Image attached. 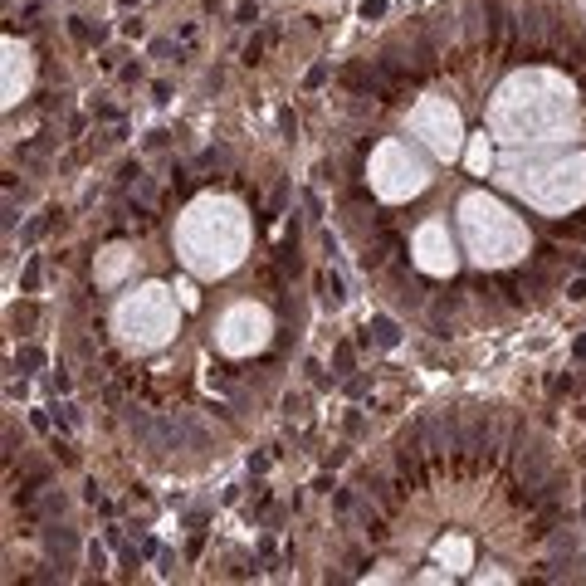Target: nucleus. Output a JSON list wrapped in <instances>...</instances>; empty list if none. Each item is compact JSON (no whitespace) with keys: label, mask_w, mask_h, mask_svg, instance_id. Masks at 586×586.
<instances>
[{"label":"nucleus","mask_w":586,"mask_h":586,"mask_svg":"<svg viewBox=\"0 0 586 586\" xmlns=\"http://www.w3.org/2000/svg\"><path fill=\"white\" fill-rule=\"evenodd\" d=\"M581 103L572 83L552 69H518L489 103L484 127L499 142H567L576 132Z\"/></svg>","instance_id":"nucleus-1"},{"label":"nucleus","mask_w":586,"mask_h":586,"mask_svg":"<svg viewBox=\"0 0 586 586\" xmlns=\"http://www.w3.org/2000/svg\"><path fill=\"white\" fill-rule=\"evenodd\" d=\"M249 249V216L244 205L230 196H200L186 205V216L176 225V254L191 274L220 279Z\"/></svg>","instance_id":"nucleus-2"},{"label":"nucleus","mask_w":586,"mask_h":586,"mask_svg":"<svg viewBox=\"0 0 586 586\" xmlns=\"http://www.w3.org/2000/svg\"><path fill=\"white\" fill-rule=\"evenodd\" d=\"M499 181L543 216H567L572 205L586 200V151L532 142V151H508L499 162Z\"/></svg>","instance_id":"nucleus-3"},{"label":"nucleus","mask_w":586,"mask_h":586,"mask_svg":"<svg viewBox=\"0 0 586 586\" xmlns=\"http://www.w3.org/2000/svg\"><path fill=\"white\" fill-rule=\"evenodd\" d=\"M459 230H464V244H469L479 269H508V264L532 254L527 225L489 191H469L459 200Z\"/></svg>","instance_id":"nucleus-4"},{"label":"nucleus","mask_w":586,"mask_h":586,"mask_svg":"<svg viewBox=\"0 0 586 586\" xmlns=\"http://www.w3.org/2000/svg\"><path fill=\"white\" fill-rule=\"evenodd\" d=\"M113 328H118V342L137 357L156 352V347H167L171 333H176V303H171V289L162 284H147L137 289L132 298L118 303V317H113Z\"/></svg>","instance_id":"nucleus-5"},{"label":"nucleus","mask_w":586,"mask_h":586,"mask_svg":"<svg viewBox=\"0 0 586 586\" xmlns=\"http://www.w3.org/2000/svg\"><path fill=\"white\" fill-rule=\"evenodd\" d=\"M366 181H371V196H381V200H410L430 186V167H425V156L410 142L386 137V142L371 147Z\"/></svg>","instance_id":"nucleus-6"},{"label":"nucleus","mask_w":586,"mask_h":586,"mask_svg":"<svg viewBox=\"0 0 586 586\" xmlns=\"http://www.w3.org/2000/svg\"><path fill=\"white\" fill-rule=\"evenodd\" d=\"M406 132L420 137L425 147H430L440 162H454V156L464 151V118L450 98H435V93H425L410 103V113H406Z\"/></svg>","instance_id":"nucleus-7"},{"label":"nucleus","mask_w":586,"mask_h":586,"mask_svg":"<svg viewBox=\"0 0 586 586\" xmlns=\"http://www.w3.org/2000/svg\"><path fill=\"white\" fill-rule=\"evenodd\" d=\"M269 337H274V317H269V308L254 303V298L230 303L220 313V323H216V347L225 357H254L259 347H269Z\"/></svg>","instance_id":"nucleus-8"},{"label":"nucleus","mask_w":586,"mask_h":586,"mask_svg":"<svg viewBox=\"0 0 586 586\" xmlns=\"http://www.w3.org/2000/svg\"><path fill=\"white\" fill-rule=\"evenodd\" d=\"M410 254H415V269L420 274H435V279H445V274H454V244H450V225L435 216V220H425L420 230H415V240H410Z\"/></svg>","instance_id":"nucleus-9"},{"label":"nucleus","mask_w":586,"mask_h":586,"mask_svg":"<svg viewBox=\"0 0 586 586\" xmlns=\"http://www.w3.org/2000/svg\"><path fill=\"white\" fill-rule=\"evenodd\" d=\"M30 83H34V59H30V49L10 34L6 39V108H15V103L30 93Z\"/></svg>","instance_id":"nucleus-10"},{"label":"nucleus","mask_w":586,"mask_h":586,"mask_svg":"<svg viewBox=\"0 0 586 586\" xmlns=\"http://www.w3.org/2000/svg\"><path fill=\"white\" fill-rule=\"evenodd\" d=\"M127 264H132V249H127V244H113V249H103V259H98V284H118Z\"/></svg>","instance_id":"nucleus-11"},{"label":"nucleus","mask_w":586,"mask_h":586,"mask_svg":"<svg viewBox=\"0 0 586 586\" xmlns=\"http://www.w3.org/2000/svg\"><path fill=\"white\" fill-rule=\"evenodd\" d=\"M489 162H494V156H489V132H484V137L469 142V171L474 176H489Z\"/></svg>","instance_id":"nucleus-12"},{"label":"nucleus","mask_w":586,"mask_h":586,"mask_svg":"<svg viewBox=\"0 0 586 586\" xmlns=\"http://www.w3.org/2000/svg\"><path fill=\"white\" fill-rule=\"evenodd\" d=\"M352 362H357V347H352V342H337V347H333V371H337V377H347Z\"/></svg>","instance_id":"nucleus-13"},{"label":"nucleus","mask_w":586,"mask_h":586,"mask_svg":"<svg viewBox=\"0 0 586 586\" xmlns=\"http://www.w3.org/2000/svg\"><path fill=\"white\" fill-rule=\"evenodd\" d=\"M54 216H59V210H44L39 220H30V225H25V235H20V240H25V244H34V240H39V235H44L49 225H54Z\"/></svg>","instance_id":"nucleus-14"},{"label":"nucleus","mask_w":586,"mask_h":586,"mask_svg":"<svg viewBox=\"0 0 586 586\" xmlns=\"http://www.w3.org/2000/svg\"><path fill=\"white\" fill-rule=\"evenodd\" d=\"M69 34H74L79 44H103V30H88L83 20H69Z\"/></svg>","instance_id":"nucleus-15"},{"label":"nucleus","mask_w":586,"mask_h":586,"mask_svg":"<svg viewBox=\"0 0 586 586\" xmlns=\"http://www.w3.org/2000/svg\"><path fill=\"white\" fill-rule=\"evenodd\" d=\"M15 366H20V371H39V366H44V352H39V347H20Z\"/></svg>","instance_id":"nucleus-16"},{"label":"nucleus","mask_w":586,"mask_h":586,"mask_svg":"<svg viewBox=\"0 0 586 586\" xmlns=\"http://www.w3.org/2000/svg\"><path fill=\"white\" fill-rule=\"evenodd\" d=\"M34 289H39V259H30L20 274V293H34Z\"/></svg>","instance_id":"nucleus-17"},{"label":"nucleus","mask_w":586,"mask_h":586,"mask_svg":"<svg viewBox=\"0 0 586 586\" xmlns=\"http://www.w3.org/2000/svg\"><path fill=\"white\" fill-rule=\"evenodd\" d=\"M88 567H93L98 576H103V572H108V552H103L98 543H88Z\"/></svg>","instance_id":"nucleus-18"},{"label":"nucleus","mask_w":586,"mask_h":586,"mask_svg":"<svg viewBox=\"0 0 586 586\" xmlns=\"http://www.w3.org/2000/svg\"><path fill=\"white\" fill-rule=\"evenodd\" d=\"M54 420L64 425V430H74V425H79V410H74V406H54Z\"/></svg>","instance_id":"nucleus-19"},{"label":"nucleus","mask_w":586,"mask_h":586,"mask_svg":"<svg viewBox=\"0 0 586 586\" xmlns=\"http://www.w3.org/2000/svg\"><path fill=\"white\" fill-rule=\"evenodd\" d=\"M274 39V34H269ZM269 39H249L244 44V64H259V54H264V44H269Z\"/></svg>","instance_id":"nucleus-20"},{"label":"nucleus","mask_w":586,"mask_h":586,"mask_svg":"<svg viewBox=\"0 0 586 586\" xmlns=\"http://www.w3.org/2000/svg\"><path fill=\"white\" fill-rule=\"evenodd\" d=\"M303 83H308V88H323V83H328V64H313Z\"/></svg>","instance_id":"nucleus-21"},{"label":"nucleus","mask_w":586,"mask_h":586,"mask_svg":"<svg viewBox=\"0 0 586 586\" xmlns=\"http://www.w3.org/2000/svg\"><path fill=\"white\" fill-rule=\"evenodd\" d=\"M386 15V0H366L362 6V20H381Z\"/></svg>","instance_id":"nucleus-22"},{"label":"nucleus","mask_w":586,"mask_h":586,"mask_svg":"<svg viewBox=\"0 0 586 586\" xmlns=\"http://www.w3.org/2000/svg\"><path fill=\"white\" fill-rule=\"evenodd\" d=\"M235 20H240V25H254V20H259V6H240Z\"/></svg>","instance_id":"nucleus-23"},{"label":"nucleus","mask_w":586,"mask_h":586,"mask_svg":"<svg viewBox=\"0 0 586 586\" xmlns=\"http://www.w3.org/2000/svg\"><path fill=\"white\" fill-rule=\"evenodd\" d=\"M567 298H572V303H581V298H586V279H572V289H567Z\"/></svg>","instance_id":"nucleus-24"},{"label":"nucleus","mask_w":586,"mask_h":586,"mask_svg":"<svg viewBox=\"0 0 586 586\" xmlns=\"http://www.w3.org/2000/svg\"><path fill=\"white\" fill-rule=\"evenodd\" d=\"M279 127H284V132H298V118H293V113L284 108V113H279Z\"/></svg>","instance_id":"nucleus-25"},{"label":"nucleus","mask_w":586,"mask_h":586,"mask_svg":"<svg viewBox=\"0 0 586 586\" xmlns=\"http://www.w3.org/2000/svg\"><path fill=\"white\" fill-rule=\"evenodd\" d=\"M118 6H123V10H132V6H137V0H118Z\"/></svg>","instance_id":"nucleus-26"}]
</instances>
